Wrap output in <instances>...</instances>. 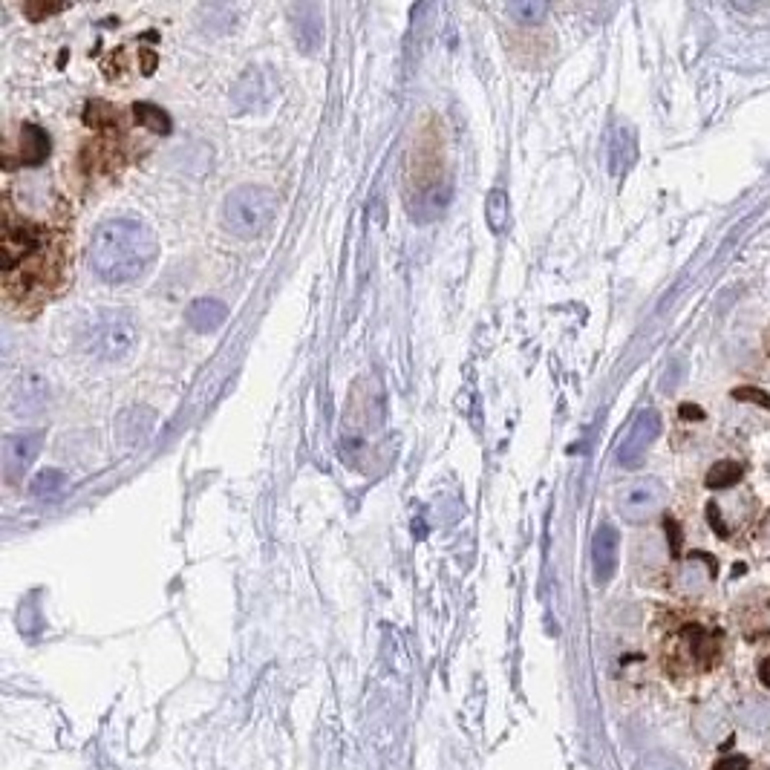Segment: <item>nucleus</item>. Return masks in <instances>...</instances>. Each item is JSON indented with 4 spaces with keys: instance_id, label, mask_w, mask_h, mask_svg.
<instances>
[{
    "instance_id": "nucleus-1",
    "label": "nucleus",
    "mask_w": 770,
    "mask_h": 770,
    "mask_svg": "<svg viewBox=\"0 0 770 770\" xmlns=\"http://www.w3.org/2000/svg\"><path fill=\"white\" fill-rule=\"evenodd\" d=\"M658 661L670 678L707 675L724 658V629L704 612H664L658 618Z\"/></svg>"
},
{
    "instance_id": "nucleus-2",
    "label": "nucleus",
    "mask_w": 770,
    "mask_h": 770,
    "mask_svg": "<svg viewBox=\"0 0 770 770\" xmlns=\"http://www.w3.org/2000/svg\"><path fill=\"white\" fill-rule=\"evenodd\" d=\"M156 237L139 220H107L93 231L90 266L104 283H130L148 272L156 260Z\"/></svg>"
},
{
    "instance_id": "nucleus-3",
    "label": "nucleus",
    "mask_w": 770,
    "mask_h": 770,
    "mask_svg": "<svg viewBox=\"0 0 770 770\" xmlns=\"http://www.w3.org/2000/svg\"><path fill=\"white\" fill-rule=\"evenodd\" d=\"M280 211V197L266 185H240L223 202V225L240 240L263 237Z\"/></svg>"
},
{
    "instance_id": "nucleus-4",
    "label": "nucleus",
    "mask_w": 770,
    "mask_h": 770,
    "mask_svg": "<svg viewBox=\"0 0 770 770\" xmlns=\"http://www.w3.org/2000/svg\"><path fill=\"white\" fill-rule=\"evenodd\" d=\"M81 344L101 361H122L139 344L136 318L125 309H101L84 326Z\"/></svg>"
},
{
    "instance_id": "nucleus-5",
    "label": "nucleus",
    "mask_w": 770,
    "mask_h": 770,
    "mask_svg": "<svg viewBox=\"0 0 770 770\" xmlns=\"http://www.w3.org/2000/svg\"><path fill=\"white\" fill-rule=\"evenodd\" d=\"M756 514H759V499L745 485L721 491L719 497L707 502V522L724 543H739L753 528Z\"/></svg>"
},
{
    "instance_id": "nucleus-6",
    "label": "nucleus",
    "mask_w": 770,
    "mask_h": 770,
    "mask_svg": "<svg viewBox=\"0 0 770 770\" xmlns=\"http://www.w3.org/2000/svg\"><path fill=\"white\" fill-rule=\"evenodd\" d=\"M667 505V488L658 479H638L618 497V511L626 522H649Z\"/></svg>"
},
{
    "instance_id": "nucleus-7",
    "label": "nucleus",
    "mask_w": 770,
    "mask_h": 770,
    "mask_svg": "<svg viewBox=\"0 0 770 770\" xmlns=\"http://www.w3.org/2000/svg\"><path fill=\"white\" fill-rule=\"evenodd\" d=\"M661 433V416L655 410L638 413V419L632 422L629 433L623 436L621 448H618V465L621 468H638L646 459V453L652 448V442Z\"/></svg>"
},
{
    "instance_id": "nucleus-8",
    "label": "nucleus",
    "mask_w": 770,
    "mask_h": 770,
    "mask_svg": "<svg viewBox=\"0 0 770 770\" xmlns=\"http://www.w3.org/2000/svg\"><path fill=\"white\" fill-rule=\"evenodd\" d=\"M44 445V433H12L3 442V473L9 482H18L35 462V456L41 453Z\"/></svg>"
},
{
    "instance_id": "nucleus-9",
    "label": "nucleus",
    "mask_w": 770,
    "mask_h": 770,
    "mask_svg": "<svg viewBox=\"0 0 770 770\" xmlns=\"http://www.w3.org/2000/svg\"><path fill=\"white\" fill-rule=\"evenodd\" d=\"M736 621L747 641H759L770 635V592L756 589L742 597L736 606Z\"/></svg>"
},
{
    "instance_id": "nucleus-10",
    "label": "nucleus",
    "mask_w": 770,
    "mask_h": 770,
    "mask_svg": "<svg viewBox=\"0 0 770 770\" xmlns=\"http://www.w3.org/2000/svg\"><path fill=\"white\" fill-rule=\"evenodd\" d=\"M41 246V234L29 225H15L12 220H6V231H3V272L12 274L18 263H24L32 251H38Z\"/></svg>"
},
{
    "instance_id": "nucleus-11",
    "label": "nucleus",
    "mask_w": 770,
    "mask_h": 770,
    "mask_svg": "<svg viewBox=\"0 0 770 770\" xmlns=\"http://www.w3.org/2000/svg\"><path fill=\"white\" fill-rule=\"evenodd\" d=\"M289 21H292V32L295 41L303 52H315L321 47L323 38V12L321 6L315 3H300L289 9Z\"/></svg>"
},
{
    "instance_id": "nucleus-12",
    "label": "nucleus",
    "mask_w": 770,
    "mask_h": 770,
    "mask_svg": "<svg viewBox=\"0 0 770 770\" xmlns=\"http://www.w3.org/2000/svg\"><path fill=\"white\" fill-rule=\"evenodd\" d=\"M618 546H621V534L615 525H600L592 540V560H595V577L597 583H606L612 574H615V566H618Z\"/></svg>"
},
{
    "instance_id": "nucleus-13",
    "label": "nucleus",
    "mask_w": 770,
    "mask_h": 770,
    "mask_svg": "<svg viewBox=\"0 0 770 770\" xmlns=\"http://www.w3.org/2000/svg\"><path fill=\"white\" fill-rule=\"evenodd\" d=\"M274 87H272V78L263 73L260 67H249L243 78L237 81V87H234V101L243 107V110H260L266 101L272 99Z\"/></svg>"
},
{
    "instance_id": "nucleus-14",
    "label": "nucleus",
    "mask_w": 770,
    "mask_h": 770,
    "mask_svg": "<svg viewBox=\"0 0 770 770\" xmlns=\"http://www.w3.org/2000/svg\"><path fill=\"white\" fill-rule=\"evenodd\" d=\"M185 318H188V326L194 332H217L228 318V306L217 298H197L191 300Z\"/></svg>"
},
{
    "instance_id": "nucleus-15",
    "label": "nucleus",
    "mask_w": 770,
    "mask_h": 770,
    "mask_svg": "<svg viewBox=\"0 0 770 770\" xmlns=\"http://www.w3.org/2000/svg\"><path fill=\"white\" fill-rule=\"evenodd\" d=\"M12 404H15L18 410H24V413H29V410H41V407L47 404V381L35 373L18 378V384H15V390H12Z\"/></svg>"
},
{
    "instance_id": "nucleus-16",
    "label": "nucleus",
    "mask_w": 770,
    "mask_h": 770,
    "mask_svg": "<svg viewBox=\"0 0 770 770\" xmlns=\"http://www.w3.org/2000/svg\"><path fill=\"white\" fill-rule=\"evenodd\" d=\"M47 156H50V136L38 125H21L18 162H21V165H41Z\"/></svg>"
},
{
    "instance_id": "nucleus-17",
    "label": "nucleus",
    "mask_w": 770,
    "mask_h": 770,
    "mask_svg": "<svg viewBox=\"0 0 770 770\" xmlns=\"http://www.w3.org/2000/svg\"><path fill=\"white\" fill-rule=\"evenodd\" d=\"M747 465H742L739 459H724V462H716L707 476H704V485L707 488H713V491H730V488H736L742 479H745Z\"/></svg>"
},
{
    "instance_id": "nucleus-18",
    "label": "nucleus",
    "mask_w": 770,
    "mask_h": 770,
    "mask_svg": "<svg viewBox=\"0 0 770 770\" xmlns=\"http://www.w3.org/2000/svg\"><path fill=\"white\" fill-rule=\"evenodd\" d=\"M153 427V413L148 407H130L119 419V433L125 442H142Z\"/></svg>"
},
{
    "instance_id": "nucleus-19",
    "label": "nucleus",
    "mask_w": 770,
    "mask_h": 770,
    "mask_svg": "<svg viewBox=\"0 0 770 770\" xmlns=\"http://www.w3.org/2000/svg\"><path fill=\"white\" fill-rule=\"evenodd\" d=\"M64 491H67V476L61 471H55V468H47V471H41L32 479V497L55 502Z\"/></svg>"
},
{
    "instance_id": "nucleus-20",
    "label": "nucleus",
    "mask_w": 770,
    "mask_h": 770,
    "mask_svg": "<svg viewBox=\"0 0 770 770\" xmlns=\"http://www.w3.org/2000/svg\"><path fill=\"white\" fill-rule=\"evenodd\" d=\"M133 113H136V122L150 127L153 133H171V119H168V113H165L162 107L142 101V104L133 107Z\"/></svg>"
},
{
    "instance_id": "nucleus-21",
    "label": "nucleus",
    "mask_w": 770,
    "mask_h": 770,
    "mask_svg": "<svg viewBox=\"0 0 770 770\" xmlns=\"http://www.w3.org/2000/svg\"><path fill=\"white\" fill-rule=\"evenodd\" d=\"M485 217H488V225L494 231H502L508 225V194L502 188H494L488 194V202H485Z\"/></svg>"
},
{
    "instance_id": "nucleus-22",
    "label": "nucleus",
    "mask_w": 770,
    "mask_h": 770,
    "mask_svg": "<svg viewBox=\"0 0 770 770\" xmlns=\"http://www.w3.org/2000/svg\"><path fill=\"white\" fill-rule=\"evenodd\" d=\"M508 15L517 24H537L548 15V6L540 0H517V3H508Z\"/></svg>"
},
{
    "instance_id": "nucleus-23",
    "label": "nucleus",
    "mask_w": 770,
    "mask_h": 770,
    "mask_svg": "<svg viewBox=\"0 0 770 770\" xmlns=\"http://www.w3.org/2000/svg\"><path fill=\"white\" fill-rule=\"evenodd\" d=\"M713 770H747V759L745 756H724V759H719L716 765H713Z\"/></svg>"
},
{
    "instance_id": "nucleus-24",
    "label": "nucleus",
    "mask_w": 770,
    "mask_h": 770,
    "mask_svg": "<svg viewBox=\"0 0 770 770\" xmlns=\"http://www.w3.org/2000/svg\"><path fill=\"white\" fill-rule=\"evenodd\" d=\"M762 390H753V387H742V390H736V398H750V401H759L762 407H770V398L768 396H759Z\"/></svg>"
},
{
    "instance_id": "nucleus-25",
    "label": "nucleus",
    "mask_w": 770,
    "mask_h": 770,
    "mask_svg": "<svg viewBox=\"0 0 770 770\" xmlns=\"http://www.w3.org/2000/svg\"><path fill=\"white\" fill-rule=\"evenodd\" d=\"M64 6H26V15L32 18V21H38L41 15H50V12H61Z\"/></svg>"
},
{
    "instance_id": "nucleus-26",
    "label": "nucleus",
    "mask_w": 770,
    "mask_h": 770,
    "mask_svg": "<svg viewBox=\"0 0 770 770\" xmlns=\"http://www.w3.org/2000/svg\"><path fill=\"white\" fill-rule=\"evenodd\" d=\"M759 681H762V687H768L770 690V655H765V658L759 661Z\"/></svg>"
},
{
    "instance_id": "nucleus-27",
    "label": "nucleus",
    "mask_w": 770,
    "mask_h": 770,
    "mask_svg": "<svg viewBox=\"0 0 770 770\" xmlns=\"http://www.w3.org/2000/svg\"><path fill=\"white\" fill-rule=\"evenodd\" d=\"M658 770H684L678 762H672L667 756H658Z\"/></svg>"
},
{
    "instance_id": "nucleus-28",
    "label": "nucleus",
    "mask_w": 770,
    "mask_h": 770,
    "mask_svg": "<svg viewBox=\"0 0 770 770\" xmlns=\"http://www.w3.org/2000/svg\"><path fill=\"white\" fill-rule=\"evenodd\" d=\"M765 352H768V355H770V326H768V329H765Z\"/></svg>"
}]
</instances>
